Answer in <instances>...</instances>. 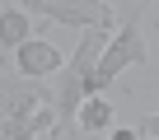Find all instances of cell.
Returning <instances> with one entry per match:
<instances>
[{"mask_svg":"<svg viewBox=\"0 0 159 140\" xmlns=\"http://www.w3.org/2000/svg\"><path fill=\"white\" fill-rule=\"evenodd\" d=\"M126 65H150V47H145V28H140V5H131L126 19L117 24V33H112V42H108V51H103V61H98L94 89L103 94Z\"/></svg>","mask_w":159,"mask_h":140,"instance_id":"2","label":"cell"},{"mask_svg":"<svg viewBox=\"0 0 159 140\" xmlns=\"http://www.w3.org/2000/svg\"><path fill=\"white\" fill-rule=\"evenodd\" d=\"M136 131H140V140H159V112L140 117V121H136Z\"/></svg>","mask_w":159,"mask_h":140,"instance_id":"7","label":"cell"},{"mask_svg":"<svg viewBox=\"0 0 159 140\" xmlns=\"http://www.w3.org/2000/svg\"><path fill=\"white\" fill-rule=\"evenodd\" d=\"M42 107H52V84L24 80L14 65L0 70V140H28V126Z\"/></svg>","mask_w":159,"mask_h":140,"instance_id":"1","label":"cell"},{"mask_svg":"<svg viewBox=\"0 0 159 140\" xmlns=\"http://www.w3.org/2000/svg\"><path fill=\"white\" fill-rule=\"evenodd\" d=\"M66 51L56 47V42H47V37H33V42H24L19 51H14V70H19V75L24 80H56L61 75V70H66Z\"/></svg>","mask_w":159,"mask_h":140,"instance_id":"4","label":"cell"},{"mask_svg":"<svg viewBox=\"0 0 159 140\" xmlns=\"http://www.w3.org/2000/svg\"><path fill=\"white\" fill-rule=\"evenodd\" d=\"M28 140H38V135H28Z\"/></svg>","mask_w":159,"mask_h":140,"instance_id":"8","label":"cell"},{"mask_svg":"<svg viewBox=\"0 0 159 140\" xmlns=\"http://www.w3.org/2000/svg\"><path fill=\"white\" fill-rule=\"evenodd\" d=\"M19 5L33 19H52V24H66V28H80V33H89L94 24H103L112 14L103 0H19Z\"/></svg>","mask_w":159,"mask_h":140,"instance_id":"3","label":"cell"},{"mask_svg":"<svg viewBox=\"0 0 159 140\" xmlns=\"http://www.w3.org/2000/svg\"><path fill=\"white\" fill-rule=\"evenodd\" d=\"M38 24H33V14L19 5V0H14V5H0V56H14L24 42H33L38 33H33Z\"/></svg>","mask_w":159,"mask_h":140,"instance_id":"5","label":"cell"},{"mask_svg":"<svg viewBox=\"0 0 159 140\" xmlns=\"http://www.w3.org/2000/svg\"><path fill=\"white\" fill-rule=\"evenodd\" d=\"M80 131H84L89 140L103 135V131H112V103L108 98H89L84 107H80Z\"/></svg>","mask_w":159,"mask_h":140,"instance_id":"6","label":"cell"}]
</instances>
